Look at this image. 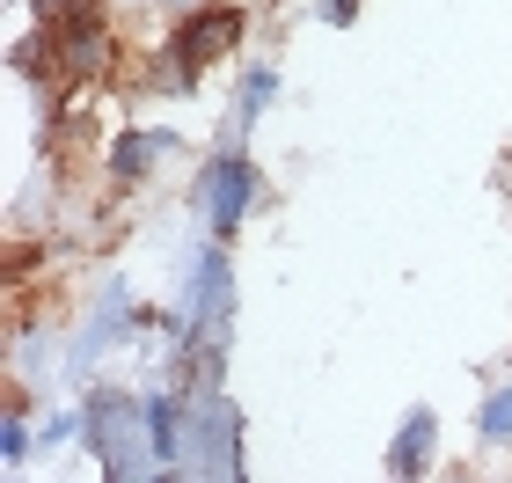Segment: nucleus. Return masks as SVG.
I'll return each mask as SVG.
<instances>
[{"label": "nucleus", "instance_id": "nucleus-1", "mask_svg": "<svg viewBox=\"0 0 512 483\" xmlns=\"http://www.w3.org/2000/svg\"><path fill=\"white\" fill-rule=\"evenodd\" d=\"M81 454L96 462L103 483H161L147 418H139V388H118V381L81 388Z\"/></svg>", "mask_w": 512, "mask_h": 483}, {"label": "nucleus", "instance_id": "nucleus-2", "mask_svg": "<svg viewBox=\"0 0 512 483\" xmlns=\"http://www.w3.org/2000/svg\"><path fill=\"white\" fill-rule=\"evenodd\" d=\"M264 205H271V183H264V169H256L249 140H242V132H220L213 154H205L198 176H191V213H198V227L213 242H235Z\"/></svg>", "mask_w": 512, "mask_h": 483}, {"label": "nucleus", "instance_id": "nucleus-3", "mask_svg": "<svg viewBox=\"0 0 512 483\" xmlns=\"http://www.w3.org/2000/svg\"><path fill=\"white\" fill-rule=\"evenodd\" d=\"M205 483H242L249 447H242V403L227 388H191V469Z\"/></svg>", "mask_w": 512, "mask_h": 483}, {"label": "nucleus", "instance_id": "nucleus-4", "mask_svg": "<svg viewBox=\"0 0 512 483\" xmlns=\"http://www.w3.org/2000/svg\"><path fill=\"white\" fill-rule=\"evenodd\" d=\"M249 30H256L249 0H205V8L176 15L169 30H161V44H169L176 59H191L198 74H213V66H242V52H249Z\"/></svg>", "mask_w": 512, "mask_h": 483}, {"label": "nucleus", "instance_id": "nucleus-5", "mask_svg": "<svg viewBox=\"0 0 512 483\" xmlns=\"http://www.w3.org/2000/svg\"><path fill=\"white\" fill-rule=\"evenodd\" d=\"M59 30V66L74 88H103L110 74H118L125 59V37H118V15H110V0H88V8H74L66 22H52Z\"/></svg>", "mask_w": 512, "mask_h": 483}, {"label": "nucleus", "instance_id": "nucleus-6", "mask_svg": "<svg viewBox=\"0 0 512 483\" xmlns=\"http://www.w3.org/2000/svg\"><path fill=\"white\" fill-rule=\"evenodd\" d=\"M139 418H147V447L161 462V483L191 469V388H183L176 374H161L139 388Z\"/></svg>", "mask_w": 512, "mask_h": 483}, {"label": "nucleus", "instance_id": "nucleus-7", "mask_svg": "<svg viewBox=\"0 0 512 483\" xmlns=\"http://www.w3.org/2000/svg\"><path fill=\"white\" fill-rule=\"evenodd\" d=\"M176 154H183V132L176 125L132 118V125H118L103 140V176H110V191H139V183H154V169H169Z\"/></svg>", "mask_w": 512, "mask_h": 483}, {"label": "nucleus", "instance_id": "nucleus-8", "mask_svg": "<svg viewBox=\"0 0 512 483\" xmlns=\"http://www.w3.org/2000/svg\"><path fill=\"white\" fill-rule=\"evenodd\" d=\"M176 301L191 308V322H235V242H213L205 235L183 264V286Z\"/></svg>", "mask_w": 512, "mask_h": 483}, {"label": "nucleus", "instance_id": "nucleus-9", "mask_svg": "<svg viewBox=\"0 0 512 483\" xmlns=\"http://www.w3.org/2000/svg\"><path fill=\"white\" fill-rule=\"evenodd\" d=\"M439 440H447V432H439V410H432V403H410L403 425L388 432L381 476H388V483H425V476L439 469Z\"/></svg>", "mask_w": 512, "mask_h": 483}, {"label": "nucleus", "instance_id": "nucleus-10", "mask_svg": "<svg viewBox=\"0 0 512 483\" xmlns=\"http://www.w3.org/2000/svg\"><path fill=\"white\" fill-rule=\"evenodd\" d=\"M278 96H286V66H278V59H242L235 66V132H242V140L271 118Z\"/></svg>", "mask_w": 512, "mask_h": 483}, {"label": "nucleus", "instance_id": "nucleus-11", "mask_svg": "<svg viewBox=\"0 0 512 483\" xmlns=\"http://www.w3.org/2000/svg\"><path fill=\"white\" fill-rule=\"evenodd\" d=\"M37 403L22 396V388H8V403H0V476H22L37 462Z\"/></svg>", "mask_w": 512, "mask_h": 483}, {"label": "nucleus", "instance_id": "nucleus-12", "mask_svg": "<svg viewBox=\"0 0 512 483\" xmlns=\"http://www.w3.org/2000/svg\"><path fill=\"white\" fill-rule=\"evenodd\" d=\"M476 447L483 454H512V366H498L476 396Z\"/></svg>", "mask_w": 512, "mask_h": 483}, {"label": "nucleus", "instance_id": "nucleus-13", "mask_svg": "<svg viewBox=\"0 0 512 483\" xmlns=\"http://www.w3.org/2000/svg\"><path fill=\"white\" fill-rule=\"evenodd\" d=\"M198 81H205V74H198L191 59H176L161 37L139 52V88H147V96H176V103H183V96H198Z\"/></svg>", "mask_w": 512, "mask_h": 483}, {"label": "nucleus", "instance_id": "nucleus-14", "mask_svg": "<svg viewBox=\"0 0 512 483\" xmlns=\"http://www.w3.org/2000/svg\"><path fill=\"white\" fill-rule=\"evenodd\" d=\"M37 447H44V462H52L59 447H81V403H52V410H37Z\"/></svg>", "mask_w": 512, "mask_h": 483}, {"label": "nucleus", "instance_id": "nucleus-15", "mask_svg": "<svg viewBox=\"0 0 512 483\" xmlns=\"http://www.w3.org/2000/svg\"><path fill=\"white\" fill-rule=\"evenodd\" d=\"M315 15L330 22V30H352V22L366 15V0H315Z\"/></svg>", "mask_w": 512, "mask_h": 483}, {"label": "nucleus", "instance_id": "nucleus-16", "mask_svg": "<svg viewBox=\"0 0 512 483\" xmlns=\"http://www.w3.org/2000/svg\"><path fill=\"white\" fill-rule=\"evenodd\" d=\"M74 8H88V0H30V15H37V22H66Z\"/></svg>", "mask_w": 512, "mask_h": 483}, {"label": "nucleus", "instance_id": "nucleus-17", "mask_svg": "<svg viewBox=\"0 0 512 483\" xmlns=\"http://www.w3.org/2000/svg\"><path fill=\"white\" fill-rule=\"evenodd\" d=\"M147 8H154L161 22H176V15H191V8H205V0H147Z\"/></svg>", "mask_w": 512, "mask_h": 483}, {"label": "nucleus", "instance_id": "nucleus-18", "mask_svg": "<svg viewBox=\"0 0 512 483\" xmlns=\"http://www.w3.org/2000/svg\"><path fill=\"white\" fill-rule=\"evenodd\" d=\"M505 366H512V352H505Z\"/></svg>", "mask_w": 512, "mask_h": 483}]
</instances>
